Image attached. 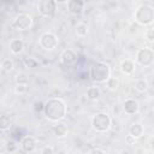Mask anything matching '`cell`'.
<instances>
[{
	"label": "cell",
	"instance_id": "obj_1",
	"mask_svg": "<svg viewBox=\"0 0 154 154\" xmlns=\"http://www.w3.org/2000/svg\"><path fill=\"white\" fill-rule=\"evenodd\" d=\"M43 116L51 122H60L66 117L67 106L59 97H51L43 103Z\"/></svg>",
	"mask_w": 154,
	"mask_h": 154
},
{
	"label": "cell",
	"instance_id": "obj_2",
	"mask_svg": "<svg viewBox=\"0 0 154 154\" xmlns=\"http://www.w3.org/2000/svg\"><path fill=\"white\" fill-rule=\"evenodd\" d=\"M90 81L94 83H106V81L111 77V67L107 63L95 61L90 65L89 70Z\"/></svg>",
	"mask_w": 154,
	"mask_h": 154
},
{
	"label": "cell",
	"instance_id": "obj_3",
	"mask_svg": "<svg viewBox=\"0 0 154 154\" xmlns=\"http://www.w3.org/2000/svg\"><path fill=\"white\" fill-rule=\"evenodd\" d=\"M134 17L140 25H150L154 23V7L147 4L140 5L135 11Z\"/></svg>",
	"mask_w": 154,
	"mask_h": 154
},
{
	"label": "cell",
	"instance_id": "obj_4",
	"mask_svg": "<svg viewBox=\"0 0 154 154\" xmlns=\"http://www.w3.org/2000/svg\"><path fill=\"white\" fill-rule=\"evenodd\" d=\"M112 126V119L106 112H99L91 118V128L97 132H106Z\"/></svg>",
	"mask_w": 154,
	"mask_h": 154
},
{
	"label": "cell",
	"instance_id": "obj_5",
	"mask_svg": "<svg viewBox=\"0 0 154 154\" xmlns=\"http://www.w3.org/2000/svg\"><path fill=\"white\" fill-rule=\"evenodd\" d=\"M12 28L17 31H24L31 28L32 25V18L28 13H18L13 20H12Z\"/></svg>",
	"mask_w": 154,
	"mask_h": 154
},
{
	"label": "cell",
	"instance_id": "obj_6",
	"mask_svg": "<svg viewBox=\"0 0 154 154\" xmlns=\"http://www.w3.org/2000/svg\"><path fill=\"white\" fill-rule=\"evenodd\" d=\"M136 63L141 66H150L154 63V51L150 48H140L136 53Z\"/></svg>",
	"mask_w": 154,
	"mask_h": 154
},
{
	"label": "cell",
	"instance_id": "obj_7",
	"mask_svg": "<svg viewBox=\"0 0 154 154\" xmlns=\"http://www.w3.org/2000/svg\"><path fill=\"white\" fill-rule=\"evenodd\" d=\"M58 4L55 0H38L37 2V11L43 17H52L57 11Z\"/></svg>",
	"mask_w": 154,
	"mask_h": 154
},
{
	"label": "cell",
	"instance_id": "obj_8",
	"mask_svg": "<svg viewBox=\"0 0 154 154\" xmlns=\"http://www.w3.org/2000/svg\"><path fill=\"white\" fill-rule=\"evenodd\" d=\"M58 37L53 32H43L41 36H40V40H38V43L41 46V48H43L45 51H52L57 46H58Z\"/></svg>",
	"mask_w": 154,
	"mask_h": 154
},
{
	"label": "cell",
	"instance_id": "obj_9",
	"mask_svg": "<svg viewBox=\"0 0 154 154\" xmlns=\"http://www.w3.org/2000/svg\"><path fill=\"white\" fill-rule=\"evenodd\" d=\"M36 140L34 136H24L22 140H20V149L25 153H32L35 152L36 149Z\"/></svg>",
	"mask_w": 154,
	"mask_h": 154
},
{
	"label": "cell",
	"instance_id": "obj_10",
	"mask_svg": "<svg viewBox=\"0 0 154 154\" xmlns=\"http://www.w3.org/2000/svg\"><path fill=\"white\" fill-rule=\"evenodd\" d=\"M77 59H78V58H77L76 52L72 51V49H70V48L63 51V53H61V55H60L61 63H63L64 65H66V66H71V65L76 64Z\"/></svg>",
	"mask_w": 154,
	"mask_h": 154
},
{
	"label": "cell",
	"instance_id": "obj_11",
	"mask_svg": "<svg viewBox=\"0 0 154 154\" xmlns=\"http://www.w3.org/2000/svg\"><path fill=\"white\" fill-rule=\"evenodd\" d=\"M67 10L73 16H79L84 11V1L83 0H70L67 2Z\"/></svg>",
	"mask_w": 154,
	"mask_h": 154
},
{
	"label": "cell",
	"instance_id": "obj_12",
	"mask_svg": "<svg viewBox=\"0 0 154 154\" xmlns=\"http://www.w3.org/2000/svg\"><path fill=\"white\" fill-rule=\"evenodd\" d=\"M123 109L126 114H136L140 109V103L135 99H128L123 105Z\"/></svg>",
	"mask_w": 154,
	"mask_h": 154
},
{
	"label": "cell",
	"instance_id": "obj_13",
	"mask_svg": "<svg viewBox=\"0 0 154 154\" xmlns=\"http://www.w3.org/2000/svg\"><path fill=\"white\" fill-rule=\"evenodd\" d=\"M24 51V42L20 38H13L10 42V52L14 55L20 54Z\"/></svg>",
	"mask_w": 154,
	"mask_h": 154
},
{
	"label": "cell",
	"instance_id": "obj_14",
	"mask_svg": "<svg viewBox=\"0 0 154 154\" xmlns=\"http://www.w3.org/2000/svg\"><path fill=\"white\" fill-rule=\"evenodd\" d=\"M135 69H136V64L130 59H125L120 63V71L124 75H131L135 71Z\"/></svg>",
	"mask_w": 154,
	"mask_h": 154
},
{
	"label": "cell",
	"instance_id": "obj_15",
	"mask_svg": "<svg viewBox=\"0 0 154 154\" xmlns=\"http://www.w3.org/2000/svg\"><path fill=\"white\" fill-rule=\"evenodd\" d=\"M53 132L59 138L66 136V134H67V126H66V124L60 123V122H57V124L53 126Z\"/></svg>",
	"mask_w": 154,
	"mask_h": 154
},
{
	"label": "cell",
	"instance_id": "obj_16",
	"mask_svg": "<svg viewBox=\"0 0 154 154\" xmlns=\"http://www.w3.org/2000/svg\"><path fill=\"white\" fill-rule=\"evenodd\" d=\"M143 132H144V129L140 123H134L129 128V134L132 135L135 138H140L143 135Z\"/></svg>",
	"mask_w": 154,
	"mask_h": 154
},
{
	"label": "cell",
	"instance_id": "obj_17",
	"mask_svg": "<svg viewBox=\"0 0 154 154\" xmlns=\"http://www.w3.org/2000/svg\"><path fill=\"white\" fill-rule=\"evenodd\" d=\"M100 96H101V90H100L99 87L91 85V87L88 88V90H87V97H88L89 100L95 101V100L100 99Z\"/></svg>",
	"mask_w": 154,
	"mask_h": 154
},
{
	"label": "cell",
	"instance_id": "obj_18",
	"mask_svg": "<svg viewBox=\"0 0 154 154\" xmlns=\"http://www.w3.org/2000/svg\"><path fill=\"white\" fill-rule=\"evenodd\" d=\"M11 128V118L7 114H1L0 117V129L1 131H6Z\"/></svg>",
	"mask_w": 154,
	"mask_h": 154
},
{
	"label": "cell",
	"instance_id": "obj_19",
	"mask_svg": "<svg viewBox=\"0 0 154 154\" xmlns=\"http://www.w3.org/2000/svg\"><path fill=\"white\" fill-rule=\"evenodd\" d=\"M135 89H136L138 93H144V91L148 89V82H147L144 78L137 79L136 83H135Z\"/></svg>",
	"mask_w": 154,
	"mask_h": 154
},
{
	"label": "cell",
	"instance_id": "obj_20",
	"mask_svg": "<svg viewBox=\"0 0 154 154\" xmlns=\"http://www.w3.org/2000/svg\"><path fill=\"white\" fill-rule=\"evenodd\" d=\"M76 34L78 36H81V37L87 36V34H88V25L84 24V23H78L76 25Z\"/></svg>",
	"mask_w": 154,
	"mask_h": 154
},
{
	"label": "cell",
	"instance_id": "obj_21",
	"mask_svg": "<svg viewBox=\"0 0 154 154\" xmlns=\"http://www.w3.org/2000/svg\"><path fill=\"white\" fill-rule=\"evenodd\" d=\"M14 67V64H13V60L12 59H4L2 63H1V69L2 71L5 72H11Z\"/></svg>",
	"mask_w": 154,
	"mask_h": 154
},
{
	"label": "cell",
	"instance_id": "obj_22",
	"mask_svg": "<svg viewBox=\"0 0 154 154\" xmlns=\"http://www.w3.org/2000/svg\"><path fill=\"white\" fill-rule=\"evenodd\" d=\"M118 84H119V82H118V79H117L116 77H109V78L106 81V85H107V88L111 89V90H116V89L118 88Z\"/></svg>",
	"mask_w": 154,
	"mask_h": 154
},
{
	"label": "cell",
	"instance_id": "obj_23",
	"mask_svg": "<svg viewBox=\"0 0 154 154\" xmlns=\"http://www.w3.org/2000/svg\"><path fill=\"white\" fill-rule=\"evenodd\" d=\"M29 78L25 73H18L16 76V84H28Z\"/></svg>",
	"mask_w": 154,
	"mask_h": 154
},
{
	"label": "cell",
	"instance_id": "obj_24",
	"mask_svg": "<svg viewBox=\"0 0 154 154\" xmlns=\"http://www.w3.org/2000/svg\"><path fill=\"white\" fill-rule=\"evenodd\" d=\"M14 91H16V94H19V95L25 94L28 91V84H16Z\"/></svg>",
	"mask_w": 154,
	"mask_h": 154
},
{
	"label": "cell",
	"instance_id": "obj_25",
	"mask_svg": "<svg viewBox=\"0 0 154 154\" xmlns=\"http://www.w3.org/2000/svg\"><path fill=\"white\" fill-rule=\"evenodd\" d=\"M5 146H6V152H7V153H14V152H17V149H18L16 142H13V141H8Z\"/></svg>",
	"mask_w": 154,
	"mask_h": 154
},
{
	"label": "cell",
	"instance_id": "obj_26",
	"mask_svg": "<svg viewBox=\"0 0 154 154\" xmlns=\"http://www.w3.org/2000/svg\"><path fill=\"white\" fill-rule=\"evenodd\" d=\"M144 36L149 42H154V28H148L144 32Z\"/></svg>",
	"mask_w": 154,
	"mask_h": 154
},
{
	"label": "cell",
	"instance_id": "obj_27",
	"mask_svg": "<svg viewBox=\"0 0 154 154\" xmlns=\"http://www.w3.org/2000/svg\"><path fill=\"white\" fill-rule=\"evenodd\" d=\"M41 153H42V154H53V153H54V149H53L51 146H46V147H43V148L41 149Z\"/></svg>",
	"mask_w": 154,
	"mask_h": 154
},
{
	"label": "cell",
	"instance_id": "obj_28",
	"mask_svg": "<svg viewBox=\"0 0 154 154\" xmlns=\"http://www.w3.org/2000/svg\"><path fill=\"white\" fill-rule=\"evenodd\" d=\"M135 140H136V138H135L132 135H130V134L125 137V142H126L128 144H134V143H135Z\"/></svg>",
	"mask_w": 154,
	"mask_h": 154
},
{
	"label": "cell",
	"instance_id": "obj_29",
	"mask_svg": "<svg viewBox=\"0 0 154 154\" xmlns=\"http://www.w3.org/2000/svg\"><path fill=\"white\" fill-rule=\"evenodd\" d=\"M25 63H26V65L29 66V67H35L36 66V61L35 60H32V59H29V60H25Z\"/></svg>",
	"mask_w": 154,
	"mask_h": 154
},
{
	"label": "cell",
	"instance_id": "obj_30",
	"mask_svg": "<svg viewBox=\"0 0 154 154\" xmlns=\"http://www.w3.org/2000/svg\"><path fill=\"white\" fill-rule=\"evenodd\" d=\"M90 153H105L103 149H100V148H94L90 150Z\"/></svg>",
	"mask_w": 154,
	"mask_h": 154
},
{
	"label": "cell",
	"instance_id": "obj_31",
	"mask_svg": "<svg viewBox=\"0 0 154 154\" xmlns=\"http://www.w3.org/2000/svg\"><path fill=\"white\" fill-rule=\"evenodd\" d=\"M70 0H55V2L58 4V5H64V4H67Z\"/></svg>",
	"mask_w": 154,
	"mask_h": 154
}]
</instances>
